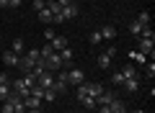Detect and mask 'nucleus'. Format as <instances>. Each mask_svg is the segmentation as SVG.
I'll return each mask as SVG.
<instances>
[{"label":"nucleus","mask_w":155,"mask_h":113,"mask_svg":"<svg viewBox=\"0 0 155 113\" xmlns=\"http://www.w3.org/2000/svg\"><path fill=\"white\" fill-rule=\"evenodd\" d=\"M85 85V93H88L91 98H98L101 93H104V85H101V82H83Z\"/></svg>","instance_id":"0eeeda50"},{"label":"nucleus","mask_w":155,"mask_h":113,"mask_svg":"<svg viewBox=\"0 0 155 113\" xmlns=\"http://www.w3.org/2000/svg\"><path fill=\"white\" fill-rule=\"evenodd\" d=\"M21 100H23V105H26V111H28V108H41V98L26 95V98H21Z\"/></svg>","instance_id":"2eb2a0df"},{"label":"nucleus","mask_w":155,"mask_h":113,"mask_svg":"<svg viewBox=\"0 0 155 113\" xmlns=\"http://www.w3.org/2000/svg\"><path fill=\"white\" fill-rule=\"evenodd\" d=\"M65 80H67V85H83L85 82V72L80 70V67H72V70H67L65 72Z\"/></svg>","instance_id":"f03ea898"},{"label":"nucleus","mask_w":155,"mask_h":113,"mask_svg":"<svg viewBox=\"0 0 155 113\" xmlns=\"http://www.w3.org/2000/svg\"><path fill=\"white\" fill-rule=\"evenodd\" d=\"M0 85H8V75L5 72H0Z\"/></svg>","instance_id":"4c0bfd02"},{"label":"nucleus","mask_w":155,"mask_h":113,"mask_svg":"<svg viewBox=\"0 0 155 113\" xmlns=\"http://www.w3.org/2000/svg\"><path fill=\"white\" fill-rule=\"evenodd\" d=\"M142 28H145V26H140L137 21H132V23H129V33H132V36H140V33H142Z\"/></svg>","instance_id":"4be33fe9"},{"label":"nucleus","mask_w":155,"mask_h":113,"mask_svg":"<svg viewBox=\"0 0 155 113\" xmlns=\"http://www.w3.org/2000/svg\"><path fill=\"white\" fill-rule=\"evenodd\" d=\"M129 57H132V64H147V57H145V54H140L137 49H134V52H129Z\"/></svg>","instance_id":"aec40b11"},{"label":"nucleus","mask_w":155,"mask_h":113,"mask_svg":"<svg viewBox=\"0 0 155 113\" xmlns=\"http://www.w3.org/2000/svg\"><path fill=\"white\" fill-rule=\"evenodd\" d=\"M80 105H85V108H96V98L83 95V98H80Z\"/></svg>","instance_id":"b1692460"},{"label":"nucleus","mask_w":155,"mask_h":113,"mask_svg":"<svg viewBox=\"0 0 155 113\" xmlns=\"http://www.w3.org/2000/svg\"><path fill=\"white\" fill-rule=\"evenodd\" d=\"M54 36H57V33H54V31H52V28H49V26H47V31H44V39H47V41H52V39H54Z\"/></svg>","instance_id":"f704fd0d"},{"label":"nucleus","mask_w":155,"mask_h":113,"mask_svg":"<svg viewBox=\"0 0 155 113\" xmlns=\"http://www.w3.org/2000/svg\"><path fill=\"white\" fill-rule=\"evenodd\" d=\"M109 113H129L127 105H124V100H119V98L114 95V100L109 103Z\"/></svg>","instance_id":"1a4fd4ad"},{"label":"nucleus","mask_w":155,"mask_h":113,"mask_svg":"<svg viewBox=\"0 0 155 113\" xmlns=\"http://www.w3.org/2000/svg\"><path fill=\"white\" fill-rule=\"evenodd\" d=\"M26 57L31 62H36V59H41V54H39V49H31V52H26Z\"/></svg>","instance_id":"2f4dec72"},{"label":"nucleus","mask_w":155,"mask_h":113,"mask_svg":"<svg viewBox=\"0 0 155 113\" xmlns=\"http://www.w3.org/2000/svg\"><path fill=\"white\" fill-rule=\"evenodd\" d=\"M114 100V93H109V90H104L98 98H96V105H109V103Z\"/></svg>","instance_id":"dca6fc26"},{"label":"nucleus","mask_w":155,"mask_h":113,"mask_svg":"<svg viewBox=\"0 0 155 113\" xmlns=\"http://www.w3.org/2000/svg\"><path fill=\"white\" fill-rule=\"evenodd\" d=\"M145 72H147V77H155V62H153V59L145 64Z\"/></svg>","instance_id":"7c9ffc66"},{"label":"nucleus","mask_w":155,"mask_h":113,"mask_svg":"<svg viewBox=\"0 0 155 113\" xmlns=\"http://www.w3.org/2000/svg\"><path fill=\"white\" fill-rule=\"evenodd\" d=\"M41 100H47V103H54V100H57V93L52 90V87H47V90H44V98H41Z\"/></svg>","instance_id":"5701e85b"},{"label":"nucleus","mask_w":155,"mask_h":113,"mask_svg":"<svg viewBox=\"0 0 155 113\" xmlns=\"http://www.w3.org/2000/svg\"><path fill=\"white\" fill-rule=\"evenodd\" d=\"M98 31H101V39H106V41H111V39L116 36V26L114 23H106V26H101Z\"/></svg>","instance_id":"9d476101"},{"label":"nucleus","mask_w":155,"mask_h":113,"mask_svg":"<svg viewBox=\"0 0 155 113\" xmlns=\"http://www.w3.org/2000/svg\"><path fill=\"white\" fill-rule=\"evenodd\" d=\"M13 113H26V105H23V100L13 103Z\"/></svg>","instance_id":"473e14b6"},{"label":"nucleus","mask_w":155,"mask_h":113,"mask_svg":"<svg viewBox=\"0 0 155 113\" xmlns=\"http://www.w3.org/2000/svg\"><path fill=\"white\" fill-rule=\"evenodd\" d=\"M18 70H21V75H26V72H31L34 70V62L31 59H28V57H26V54H23V57H21V59H18Z\"/></svg>","instance_id":"9b49d317"},{"label":"nucleus","mask_w":155,"mask_h":113,"mask_svg":"<svg viewBox=\"0 0 155 113\" xmlns=\"http://www.w3.org/2000/svg\"><path fill=\"white\" fill-rule=\"evenodd\" d=\"M36 16H39V21L44 23V26H52V23H54V16L49 13V8H44V11H39Z\"/></svg>","instance_id":"ddd939ff"},{"label":"nucleus","mask_w":155,"mask_h":113,"mask_svg":"<svg viewBox=\"0 0 155 113\" xmlns=\"http://www.w3.org/2000/svg\"><path fill=\"white\" fill-rule=\"evenodd\" d=\"M21 80H23V82H26V85H28V87H31V85H36V75H34V72H26V75H23V77H21Z\"/></svg>","instance_id":"393cba45"},{"label":"nucleus","mask_w":155,"mask_h":113,"mask_svg":"<svg viewBox=\"0 0 155 113\" xmlns=\"http://www.w3.org/2000/svg\"><path fill=\"white\" fill-rule=\"evenodd\" d=\"M36 85H39V87H44V90H47V87H52V85H54V77H52V72H41V75L36 77Z\"/></svg>","instance_id":"423d86ee"},{"label":"nucleus","mask_w":155,"mask_h":113,"mask_svg":"<svg viewBox=\"0 0 155 113\" xmlns=\"http://www.w3.org/2000/svg\"><path fill=\"white\" fill-rule=\"evenodd\" d=\"M75 16H80V8H78V3H70V5H65L54 16V23H67V21H72Z\"/></svg>","instance_id":"f257e3e1"},{"label":"nucleus","mask_w":155,"mask_h":113,"mask_svg":"<svg viewBox=\"0 0 155 113\" xmlns=\"http://www.w3.org/2000/svg\"><path fill=\"white\" fill-rule=\"evenodd\" d=\"M88 41L93 44V46H96V44H101V41H104V39H101V31H91V36H88Z\"/></svg>","instance_id":"a878e982"},{"label":"nucleus","mask_w":155,"mask_h":113,"mask_svg":"<svg viewBox=\"0 0 155 113\" xmlns=\"http://www.w3.org/2000/svg\"><path fill=\"white\" fill-rule=\"evenodd\" d=\"M44 59V67H47V72H60L62 70V59H60V54H49V57H41Z\"/></svg>","instance_id":"7ed1b4c3"},{"label":"nucleus","mask_w":155,"mask_h":113,"mask_svg":"<svg viewBox=\"0 0 155 113\" xmlns=\"http://www.w3.org/2000/svg\"><path fill=\"white\" fill-rule=\"evenodd\" d=\"M49 44H52V49H54V52H60V49H65V46H67V39H65V36H54Z\"/></svg>","instance_id":"6ab92c4d"},{"label":"nucleus","mask_w":155,"mask_h":113,"mask_svg":"<svg viewBox=\"0 0 155 113\" xmlns=\"http://www.w3.org/2000/svg\"><path fill=\"white\" fill-rule=\"evenodd\" d=\"M39 54H41V57H49V54H54V49H52V44H49V41H47V44H44V46L39 49Z\"/></svg>","instance_id":"bb28decb"},{"label":"nucleus","mask_w":155,"mask_h":113,"mask_svg":"<svg viewBox=\"0 0 155 113\" xmlns=\"http://www.w3.org/2000/svg\"><path fill=\"white\" fill-rule=\"evenodd\" d=\"M26 113H41V108H28Z\"/></svg>","instance_id":"ea45409f"},{"label":"nucleus","mask_w":155,"mask_h":113,"mask_svg":"<svg viewBox=\"0 0 155 113\" xmlns=\"http://www.w3.org/2000/svg\"><path fill=\"white\" fill-rule=\"evenodd\" d=\"M124 75V80H140V72H137V64H124V70H119Z\"/></svg>","instance_id":"6e6552de"},{"label":"nucleus","mask_w":155,"mask_h":113,"mask_svg":"<svg viewBox=\"0 0 155 113\" xmlns=\"http://www.w3.org/2000/svg\"><path fill=\"white\" fill-rule=\"evenodd\" d=\"M124 93H129V95H134V93H140V80H124L122 82Z\"/></svg>","instance_id":"f8f14e48"},{"label":"nucleus","mask_w":155,"mask_h":113,"mask_svg":"<svg viewBox=\"0 0 155 113\" xmlns=\"http://www.w3.org/2000/svg\"><path fill=\"white\" fill-rule=\"evenodd\" d=\"M124 82V75L122 72H114V75H111V85H122Z\"/></svg>","instance_id":"c85d7f7f"},{"label":"nucleus","mask_w":155,"mask_h":113,"mask_svg":"<svg viewBox=\"0 0 155 113\" xmlns=\"http://www.w3.org/2000/svg\"><path fill=\"white\" fill-rule=\"evenodd\" d=\"M31 95H34V98H44V87H39V85H31Z\"/></svg>","instance_id":"c756f323"},{"label":"nucleus","mask_w":155,"mask_h":113,"mask_svg":"<svg viewBox=\"0 0 155 113\" xmlns=\"http://www.w3.org/2000/svg\"><path fill=\"white\" fill-rule=\"evenodd\" d=\"M11 87H13V93H18V95H21V98H26V95H31V87H28V85H26V82H23V80H21V77H18V80H16V82H13V85H11Z\"/></svg>","instance_id":"39448f33"},{"label":"nucleus","mask_w":155,"mask_h":113,"mask_svg":"<svg viewBox=\"0 0 155 113\" xmlns=\"http://www.w3.org/2000/svg\"><path fill=\"white\" fill-rule=\"evenodd\" d=\"M3 113H13V103H8V100H3Z\"/></svg>","instance_id":"c9c22d12"},{"label":"nucleus","mask_w":155,"mask_h":113,"mask_svg":"<svg viewBox=\"0 0 155 113\" xmlns=\"http://www.w3.org/2000/svg\"><path fill=\"white\" fill-rule=\"evenodd\" d=\"M60 59H62V64H67V62H72V57H75V54H72V49L70 46H65V49H60Z\"/></svg>","instance_id":"f3484780"},{"label":"nucleus","mask_w":155,"mask_h":113,"mask_svg":"<svg viewBox=\"0 0 155 113\" xmlns=\"http://www.w3.org/2000/svg\"><path fill=\"white\" fill-rule=\"evenodd\" d=\"M150 21H153V16H150L147 11H142V13H140V16H137V23H140V26H145V28L150 26Z\"/></svg>","instance_id":"412c9836"},{"label":"nucleus","mask_w":155,"mask_h":113,"mask_svg":"<svg viewBox=\"0 0 155 113\" xmlns=\"http://www.w3.org/2000/svg\"><path fill=\"white\" fill-rule=\"evenodd\" d=\"M23 49H26L23 39H13V46H11V52H13V54H18V57H23Z\"/></svg>","instance_id":"a211bd4d"},{"label":"nucleus","mask_w":155,"mask_h":113,"mask_svg":"<svg viewBox=\"0 0 155 113\" xmlns=\"http://www.w3.org/2000/svg\"><path fill=\"white\" fill-rule=\"evenodd\" d=\"M57 3H60V5H62V8H65V5H70L72 0H57Z\"/></svg>","instance_id":"58836bf2"},{"label":"nucleus","mask_w":155,"mask_h":113,"mask_svg":"<svg viewBox=\"0 0 155 113\" xmlns=\"http://www.w3.org/2000/svg\"><path fill=\"white\" fill-rule=\"evenodd\" d=\"M18 59H21V57H18V54H13L11 49L3 54V62H5V67H16V64H18Z\"/></svg>","instance_id":"4468645a"},{"label":"nucleus","mask_w":155,"mask_h":113,"mask_svg":"<svg viewBox=\"0 0 155 113\" xmlns=\"http://www.w3.org/2000/svg\"><path fill=\"white\" fill-rule=\"evenodd\" d=\"M132 113H145V111H142V108H137V111H132Z\"/></svg>","instance_id":"79ce46f5"},{"label":"nucleus","mask_w":155,"mask_h":113,"mask_svg":"<svg viewBox=\"0 0 155 113\" xmlns=\"http://www.w3.org/2000/svg\"><path fill=\"white\" fill-rule=\"evenodd\" d=\"M114 54H116V46H109L106 52L98 54V70H109L111 59H114Z\"/></svg>","instance_id":"20e7f679"},{"label":"nucleus","mask_w":155,"mask_h":113,"mask_svg":"<svg viewBox=\"0 0 155 113\" xmlns=\"http://www.w3.org/2000/svg\"><path fill=\"white\" fill-rule=\"evenodd\" d=\"M0 8H8V0H0Z\"/></svg>","instance_id":"a19ab883"},{"label":"nucleus","mask_w":155,"mask_h":113,"mask_svg":"<svg viewBox=\"0 0 155 113\" xmlns=\"http://www.w3.org/2000/svg\"><path fill=\"white\" fill-rule=\"evenodd\" d=\"M8 95H11V82L8 85H0V100H5Z\"/></svg>","instance_id":"cd10ccee"},{"label":"nucleus","mask_w":155,"mask_h":113,"mask_svg":"<svg viewBox=\"0 0 155 113\" xmlns=\"http://www.w3.org/2000/svg\"><path fill=\"white\" fill-rule=\"evenodd\" d=\"M44 8H47V3H44V0H34V11H44Z\"/></svg>","instance_id":"72a5a7b5"},{"label":"nucleus","mask_w":155,"mask_h":113,"mask_svg":"<svg viewBox=\"0 0 155 113\" xmlns=\"http://www.w3.org/2000/svg\"><path fill=\"white\" fill-rule=\"evenodd\" d=\"M23 0H8V8H21Z\"/></svg>","instance_id":"e433bc0d"}]
</instances>
